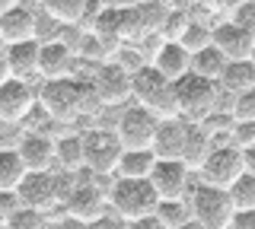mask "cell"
<instances>
[{
  "instance_id": "6da1fadb",
  "label": "cell",
  "mask_w": 255,
  "mask_h": 229,
  "mask_svg": "<svg viewBox=\"0 0 255 229\" xmlns=\"http://www.w3.org/2000/svg\"><path fill=\"white\" fill-rule=\"evenodd\" d=\"M96 92L90 80L80 76H58V80H45L42 92H38V105L45 108V115L51 121H74V118L86 115L96 105Z\"/></svg>"
},
{
  "instance_id": "7a4b0ae2",
  "label": "cell",
  "mask_w": 255,
  "mask_h": 229,
  "mask_svg": "<svg viewBox=\"0 0 255 229\" xmlns=\"http://www.w3.org/2000/svg\"><path fill=\"white\" fill-rule=\"evenodd\" d=\"M172 99H175V115H182L185 121H207L217 112L220 86L217 80H207V76L188 70L179 80H172Z\"/></svg>"
},
{
  "instance_id": "3957f363",
  "label": "cell",
  "mask_w": 255,
  "mask_h": 229,
  "mask_svg": "<svg viewBox=\"0 0 255 229\" xmlns=\"http://www.w3.org/2000/svg\"><path fill=\"white\" fill-rule=\"evenodd\" d=\"M109 207L131 223L137 217H147V213L156 210V191L150 185V178H128V175H115V181L109 185Z\"/></svg>"
},
{
  "instance_id": "277c9868",
  "label": "cell",
  "mask_w": 255,
  "mask_h": 229,
  "mask_svg": "<svg viewBox=\"0 0 255 229\" xmlns=\"http://www.w3.org/2000/svg\"><path fill=\"white\" fill-rule=\"evenodd\" d=\"M131 96L150 108L156 118L175 115V99H172V80H166L153 64H140L131 70Z\"/></svg>"
},
{
  "instance_id": "5b68a950",
  "label": "cell",
  "mask_w": 255,
  "mask_h": 229,
  "mask_svg": "<svg viewBox=\"0 0 255 229\" xmlns=\"http://www.w3.org/2000/svg\"><path fill=\"white\" fill-rule=\"evenodd\" d=\"M191 217L201 229H230V217H233V201H230L227 188L217 185H198L191 191Z\"/></svg>"
},
{
  "instance_id": "8992f818",
  "label": "cell",
  "mask_w": 255,
  "mask_h": 229,
  "mask_svg": "<svg viewBox=\"0 0 255 229\" xmlns=\"http://www.w3.org/2000/svg\"><path fill=\"white\" fill-rule=\"evenodd\" d=\"M246 172L243 162V150H239L233 140H223V144H214L211 153L204 156V162L198 165V175H201L204 185H217V188H230L233 181Z\"/></svg>"
},
{
  "instance_id": "52a82bcc",
  "label": "cell",
  "mask_w": 255,
  "mask_h": 229,
  "mask_svg": "<svg viewBox=\"0 0 255 229\" xmlns=\"http://www.w3.org/2000/svg\"><path fill=\"white\" fill-rule=\"evenodd\" d=\"M83 140V165L93 172V175H112L115 172V162L122 156V140H118L115 131H102L93 128L86 134H80Z\"/></svg>"
},
{
  "instance_id": "ba28073f",
  "label": "cell",
  "mask_w": 255,
  "mask_h": 229,
  "mask_svg": "<svg viewBox=\"0 0 255 229\" xmlns=\"http://www.w3.org/2000/svg\"><path fill=\"white\" fill-rule=\"evenodd\" d=\"M13 191L19 197V204L48 210L61 201V175H54L51 169H26V175L19 178V185Z\"/></svg>"
},
{
  "instance_id": "9c48e42d",
  "label": "cell",
  "mask_w": 255,
  "mask_h": 229,
  "mask_svg": "<svg viewBox=\"0 0 255 229\" xmlns=\"http://www.w3.org/2000/svg\"><path fill=\"white\" fill-rule=\"evenodd\" d=\"M156 121L159 118L143 108L140 102L137 105H128L115 121V134L122 140V147H150L153 144V134H156Z\"/></svg>"
},
{
  "instance_id": "30bf717a",
  "label": "cell",
  "mask_w": 255,
  "mask_h": 229,
  "mask_svg": "<svg viewBox=\"0 0 255 229\" xmlns=\"http://www.w3.org/2000/svg\"><path fill=\"white\" fill-rule=\"evenodd\" d=\"M93 92L102 105H122L131 96V70H125L118 61L99 64V70L93 74Z\"/></svg>"
},
{
  "instance_id": "8fae6325",
  "label": "cell",
  "mask_w": 255,
  "mask_h": 229,
  "mask_svg": "<svg viewBox=\"0 0 255 229\" xmlns=\"http://www.w3.org/2000/svg\"><path fill=\"white\" fill-rule=\"evenodd\" d=\"M35 89L22 76H6L0 83V121H26L29 112L35 108Z\"/></svg>"
},
{
  "instance_id": "7c38bea8",
  "label": "cell",
  "mask_w": 255,
  "mask_h": 229,
  "mask_svg": "<svg viewBox=\"0 0 255 229\" xmlns=\"http://www.w3.org/2000/svg\"><path fill=\"white\" fill-rule=\"evenodd\" d=\"M150 185H153L156 197H185L191 169L182 159H169V156H156L153 169H150Z\"/></svg>"
},
{
  "instance_id": "4fadbf2b",
  "label": "cell",
  "mask_w": 255,
  "mask_h": 229,
  "mask_svg": "<svg viewBox=\"0 0 255 229\" xmlns=\"http://www.w3.org/2000/svg\"><path fill=\"white\" fill-rule=\"evenodd\" d=\"M109 204V194L99 185H70V191L64 194V210L67 217H74L77 223L90 226Z\"/></svg>"
},
{
  "instance_id": "5bb4252c",
  "label": "cell",
  "mask_w": 255,
  "mask_h": 229,
  "mask_svg": "<svg viewBox=\"0 0 255 229\" xmlns=\"http://www.w3.org/2000/svg\"><path fill=\"white\" fill-rule=\"evenodd\" d=\"M26 38H38V19H35V10L19 0L16 6L0 13V45L26 42Z\"/></svg>"
},
{
  "instance_id": "9a60e30c",
  "label": "cell",
  "mask_w": 255,
  "mask_h": 229,
  "mask_svg": "<svg viewBox=\"0 0 255 229\" xmlns=\"http://www.w3.org/2000/svg\"><path fill=\"white\" fill-rule=\"evenodd\" d=\"M74 48L64 42H38V61H35V74H42L45 80H58V76L74 74Z\"/></svg>"
},
{
  "instance_id": "2e32d148",
  "label": "cell",
  "mask_w": 255,
  "mask_h": 229,
  "mask_svg": "<svg viewBox=\"0 0 255 229\" xmlns=\"http://www.w3.org/2000/svg\"><path fill=\"white\" fill-rule=\"evenodd\" d=\"M211 42L227 54V61H236V58H249V51L255 45V35L243 26V22L227 19V22H220V26L211 29Z\"/></svg>"
},
{
  "instance_id": "e0dca14e",
  "label": "cell",
  "mask_w": 255,
  "mask_h": 229,
  "mask_svg": "<svg viewBox=\"0 0 255 229\" xmlns=\"http://www.w3.org/2000/svg\"><path fill=\"white\" fill-rule=\"evenodd\" d=\"M16 150H19L26 169H51V162H54V137H48L45 131L26 128Z\"/></svg>"
},
{
  "instance_id": "ac0fdd59",
  "label": "cell",
  "mask_w": 255,
  "mask_h": 229,
  "mask_svg": "<svg viewBox=\"0 0 255 229\" xmlns=\"http://www.w3.org/2000/svg\"><path fill=\"white\" fill-rule=\"evenodd\" d=\"M185 128L188 121L182 115H169L156 121V134H153V150L156 156H169V159H182V144H185Z\"/></svg>"
},
{
  "instance_id": "d6986e66",
  "label": "cell",
  "mask_w": 255,
  "mask_h": 229,
  "mask_svg": "<svg viewBox=\"0 0 255 229\" xmlns=\"http://www.w3.org/2000/svg\"><path fill=\"white\" fill-rule=\"evenodd\" d=\"M153 67L166 76V80H179L182 74H188V70H191V51L179 42V38H169V42H163L156 48Z\"/></svg>"
},
{
  "instance_id": "ffe728a7",
  "label": "cell",
  "mask_w": 255,
  "mask_h": 229,
  "mask_svg": "<svg viewBox=\"0 0 255 229\" xmlns=\"http://www.w3.org/2000/svg\"><path fill=\"white\" fill-rule=\"evenodd\" d=\"M214 147V131L207 128L204 121H188L185 128V144H182V162L188 169H198L204 162V156L211 153Z\"/></svg>"
},
{
  "instance_id": "44dd1931",
  "label": "cell",
  "mask_w": 255,
  "mask_h": 229,
  "mask_svg": "<svg viewBox=\"0 0 255 229\" xmlns=\"http://www.w3.org/2000/svg\"><path fill=\"white\" fill-rule=\"evenodd\" d=\"M156 162V153L150 147H125L122 156L115 162V172L112 175H128V178H147L150 169Z\"/></svg>"
},
{
  "instance_id": "7402d4cb",
  "label": "cell",
  "mask_w": 255,
  "mask_h": 229,
  "mask_svg": "<svg viewBox=\"0 0 255 229\" xmlns=\"http://www.w3.org/2000/svg\"><path fill=\"white\" fill-rule=\"evenodd\" d=\"M217 86L223 92H230V96H236V92L249 89L255 86V64L249 58H236V61H227L217 76Z\"/></svg>"
},
{
  "instance_id": "603a6c76",
  "label": "cell",
  "mask_w": 255,
  "mask_h": 229,
  "mask_svg": "<svg viewBox=\"0 0 255 229\" xmlns=\"http://www.w3.org/2000/svg\"><path fill=\"white\" fill-rule=\"evenodd\" d=\"M156 220L159 229H185V226H198L191 217V207L185 204V197H159L156 201Z\"/></svg>"
},
{
  "instance_id": "cb8c5ba5",
  "label": "cell",
  "mask_w": 255,
  "mask_h": 229,
  "mask_svg": "<svg viewBox=\"0 0 255 229\" xmlns=\"http://www.w3.org/2000/svg\"><path fill=\"white\" fill-rule=\"evenodd\" d=\"M3 48H6L10 76H22V80H29V74H35L38 42H35V38H26V42H13V45H3Z\"/></svg>"
},
{
  "instance_id": "d4e9b609",
  "label": "cell",
  "mask_w": 255,
  "mask_h": 229,
  "mask_svg": "<svg viewBox=\"0 0 255 229\" xmlns=\"http://www.w3.org/2000/svg\"><path fill=\"white\" fill-rule=\"evenodd\" d=\"M90 3L93 0H42L45 13L54 22H64V26H77V22L86 16Z\"/></svg>"
},
{
  "instance_id": "484cf974",
  "label": "cell",
  "mask_w": 255,
  "mask_h": 229,
  "mask_svg": "<svg viewBox=\"0 0 255 229\" xmlns=\"http://www.w3.org/2000/svg\"><path fill=\"white\" fill-rule=\"evenodd\" d=\"M54 162H61L67 172L83 169V140H80V134L54 137Z\"/></svg>"
},
{
  "instance_id": "4316f807",
  "label": "cell",
  "mask_w": 255,
  "mask_h": 229,
  "mask_svg": "<svg viewBox=\"0 0 255 229\" xmlns=\"http://www.w3.org/2000/svg\"><path fill=\"white\" fill-rule=\"evenodd\" d=\"M22 175H26V162H22L19 150L0 147V191H13Z\"/></svg>"
},
{
  "instance_id": "83f0119b",
  "label": "cell",
  "mask_w": 255,
  "mask_h": 229,
  "mask_svg": "<svg viewBox=\"0 0 255 229\" xmlns=\"http://www.w3.org/2000/svg\"><path fill=\"white\" fill-rule=\"evenodd\" d=\"M223 64H227V54H223L214 42L204 45V48H198V51H191V70L207 76V80H217Z\"/></svg>"
},
{
  "instance_id": "f1b7e54d",
  "label": "cell",
  "mask_w": 255,
  "mask_h": 229,
  "mask_svg": "<svg viewBox=\"0 0 255 229\" xmlns=\"http://www.w3.org/2000/svg\"><path fill=\"white\" fill-rule=\"evenodd\" d=\"M48 223H51V220L45 217V210L26 207V204H19L16 210L6 213V226H10V229H42Z\"/></svg>"
},
{
  "instance_id": "f546056e",
  "label": "cell",
  "mask_w": 255,
  "mask_h": 229,
  "mask_svg": "<svg viewBox=\"0 0 255 229\" xmlns=\"http://www.w3.org/2000/svg\"><path fill=\"white\" fill-rule=\"evenodd\" d=\"M227 194H230V201H233V210L255 207V175L252 172H243V175L227 188Z\"/></svg>"
},
{
  "instance_id": "4dcf8cb0",
  "label": "cell",
  "mask_w": 255,
  "mask_h": 229,
  "mask_svg": "<svg viewBox=\"0 0 255 229\" xmlns=\"http://www.w3.org/2000/svg\"><path fill=\"white\" fill-rule=\"evenodd\" d=\"M179 42L185 45L188 51H198V48H204V45H211V29L201 26V22H185L182 32H179Z\"/></svg>"
},
{
  "instance_id": "1f68e13d",
  "label": "cell",
  "mask_w": 255,
  "mask_h": 229,
  "mask_svg": "<svg viewBox=\"0 0 255 229\" xmlns=\"http://www.w3.org/2000/svg\"><path fill=\"white\" fill-rule=\"evenodd\" d=\"M255 118V86L236 92V102H233V121H252Z\"/></svg>"
},
{
  "instance_id": "d6a6232c",
  "label": "cell",
  "mask_w": 255,
  "mask_h": 229,
  "mask_svg": "<svg viewBox=\"0 0 255 229\" xmlns=\"http://www.w3.org/2000/svg\"><path fill=\"white\" fill-rule=\"evenodd\" d=\"M233 144L239 147V150H246V147H255V118L252 121H236L233 124Z\"/></svg>"
},
{
  "instance_id": "836d02e7",
  "label": "cell",
  "mask_w": 255,
  "mask_h": 229,
  "mask_svg": "<svg viewBox=\"0 0 255 229\" xmlns=\"http://www.w3.org/2000/svg\"><path fill=\"white\" fill-rule=\"evenodd\" d=\"M233 16H236V22H243V26L255 35V0H243V3L233 10Z\"/></svg>"
},
{
  "instance_id": "e575fe53",
  "label": "cell",
  "mask_w": 255,
  "mask_h": 229,
  "mask_svg": "<svg viewBox=\"0 0 255 229\" xmlns=\"http://www.w3.org/2000/svg\"><path fill=\"white\" fill-rule=\"evenodd\" d=\"M90 226H93V229H122V226H128V220L122 217V213H115V210H112V213L102 210V213L93 220Z\"/></svg>"
},
{
  "instance_id": "d590c367",
  "label": "cell",
  "mask_w": 255,
  "mask_h": 229,
  "mask_svg": "<svg viewBox=\"0 0 255 229\" xmlns=\"http://www.w3.org/2000/svg\"><path fill=\"white\" fill-rule=\"evenodd\" d=\"M230 229H255V207L233 210V217H230Z\"/></svg>"
},
{
  "instance_id": "8d00e7d4",
  "label": "cell",
  "mask_w": 255,
  "mask_h": 229,
  "mask_svg": "<svg viewBox=\"0 0 255 229\" xmlns=\"http://www.w3.org/2000/svg\"><path fill=\"white\" fill-rule=\"evenodd\" d=\"M207 3L214 6V10H220V13H233L239 3H243V0H207Z\"/></svg>"
},
{
  "instance_id": "74e56055",
  "label": "cell",
  "mask_w": 255,
  "mask_h": 229,
  "mask_svg": "<svg viewBox=\"0 0 255 229\" xmlns=\"http://www.w3.org/2000/svg\"><path fill=\"white\" fill-rule=\"evenodd\" d=\"M243 162H246V172L255 175V147H246L243 150Z\"/></svg>"
},
{
  "instance_id": "f35d334b",
  "label": "cell",
  "mask_w": 255,
  "mask_h": 229,
  "mask_svg": "<svg viewBox=\"0 0 255 229\" xmlns=\"http://www.w3.org/2000/svg\"><path fill=\"white\" fill-rule=\"evenodd\" d=\"M6 76H10V64H6V48L0 45V83H3Z\"/></svg>"
},
{
  "instance_id": "ab89813d",
  "label": "cell",
  "mask_w": 255,
  "mask_h": 229,
  "mask_svg": "<svg viewBox=\"0 0 255 229\" xmlns=\"http://www.w3.org/2000/svg\"><path fill=\"white\" fill-rule=\"evenodd\" d=\"M16 3H19V0H0V13L10 10V6H16Z\"/></svg>"
},
{
  "instance_id": "60d3db41",
  "label": "cell",
  "mask_w": 255,
  "mask_h": 229,
  "mask_svg": "<svg viewBox=\"0 0 255 229\" xmlns=\"http://www.w3.org/2000/svg\"><path fill=\"white\" fill-rule=\"evenodd\" d=\"M3 226H6V213L0 210V229H3Z\"/></svg>"
},
{
  "instance_id": "b9f144b4",
  "label": "cell",
  "mask_w": 255,
  "mask_h": 229,
  "mask_svg": "<svg viewBox=\"0 0 255 229\" xmlns=\"http://www.w3.org/2000/svg\"><path fill=\"white\" fill-rule=\"evenodd\" d=\"M249 61H252V64H255V45H252V51H249Z\"/></svg>"
}]
</instances>
